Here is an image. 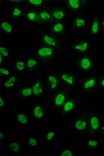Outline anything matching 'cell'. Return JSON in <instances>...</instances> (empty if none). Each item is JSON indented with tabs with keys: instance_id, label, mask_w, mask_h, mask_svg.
Masks as SVG:
<instances>
[{
	"instance_id": "obj_39",
	"label": "cell",
	"mask_w": 104,
	"mask_h": 156,
	"mask_svg": "<svg viewBox=\"0 0 104 156\" xmlns=\"http://www.w3.org/2000/svg\"><path fill=\"white\" fill-rule=\"evenodd\" d=\"M22 1H10V2L13 3H19V2H22Z\"/></svg>"
},
{
	"instance_id": "obj_40",
	"label": "cell",
	"mask_w": 104,
	"mask_h": 156,
	"mask_svg": "<svg viewBox=\"0 0 104 156\" xmlns=\"http://www.w3.org/2000/svg\"><path fill=\"white\" fill-rule=\"evenodd\" d=\"M3 61V56L2 55V54H1V64L2 63V62Z\"/></svg>"
},
{
	"instance_id": "obj_14",
	"label": "cell",
	"mask_w": 104,
	"mask_h": 156,
	"mask_svg": "<svg viewBox=\"0 0 104 156\" xmlns=\"http://www.w3.org/2000/svg\"><path fill=\"white\" fill-rule=\"evenodd\" d=\"M26 16L30 21L35 23H40L43 20L40 17L39 14L35 12H30L26 15Z\"/></svg>"
},
{
	"instance_id": "obj_37",
	"label": "cell",
	"mask_w": 104,
	"mask_h": 156,
	"mask_svg": "<svg viewBox=\"0 0 104 156\" xmlns=\"http://www.w3.org/2000/svg\"><path fill=\"white\" fill-rule=\"evenodd\" d=\"M100 85L101 87H104V77L101 79L100 82Z\"/></svg>"
},
{
	"instance_id": "obj_12",
	"label": "cell",
	"mask_w": 104,
	"mask_h": 156,
	"mask_svg": "<svg viewBox=\"0 0 104 156\" xmlns=\"http://www.w3.org/2000/svg\"><path fill=\"white\" fill-rule=\"evenodd\" d=\"M100 120L98 117L93 116L91 118L90 121V129L91 131L95 132L100 127Z\"/></svg>"
},
{
	"instance_id": "obj_38",
	"label": "cell",
	"mask_w": 104,
	"mask_h": 156,
	"mask_svg": "<svg viewBox=\"0 0 104 156\" xmlns=\"http://www.w3.org/2000/svg\"><path fill=\"white\" fill-rule=\"evenodd\" d=\"M5 135L4 133H1V139L2 140H3L5 137Z\"/></svg>"
},
{
	"instance_id": "obj_2",
	"label": "cell",
	"mask_w": 104,
	"mask_h": 156,
	"mask_svg": "<svg viewBox=\"0 0 104 156\" xmlns=\"http://www.w3.org/2000/svg\"><path fill=\"white\" fill-rule=\"evenodd\" d=\"M69 96V93L68 91L64 89L57 93L54 98L53 108H62V106L67 100Z\"/></svg>"
},
{
	"instance_id": "obj_4",
	"label": "cell",
	"mask_w": 104,
	"mask_h": 156,
	"mask_svg": "<svg viewBox=\"0 0 104 156\" xmlns=\"http://www.w3.org/2000/svg\"><path fill=\"white\" fill-rule=\"evenodd\" d=\"M77 105V100L71 99L67 100L62 107L61 114L65 115L71 112L76 108Z\"/></svg>"
},
{
	"instance_id": "obj_27",
	"label": "cell",
	"mask_w": 104,
	"mask_h": 156,
	"mask_svg": "<svg viewBox=\"0 0 104 156\" xmlns=\"http://www.w3.org/2000/svg\"><path fill=\"white\" fill-rule=\"evenodd\" d=\"M22 14L21 9L19 8L15 7L12 12V16L13 18H17L19 17Z\"/></svg>"
},
{
	"instance_id": "obj_1",
	"label": "cell",
	"mask_w": 104,
	"mask_h": 156,
	"mask_svg": "<svg viewBox=\"0 0 104 156\" xmlns=\"http://www.w3.org/2000/svg\"><path fill=\"white\" fill-rule=\"evenodd\" d=\"M36 57L41 61H49L53 59L55 52L54 49L48 46H42L36 51Z\"/></svg>"
},
{
	"instance_id": "obj_9",
	"label": "cell",
	"mask_w": 104,
	"mask_h": 156,
	"mask_svg": "<svg viewBox=\"0 0 104 156\" xmlns=\"http://www.w3.org/2000/svg\"><path fill=\"white\" fill-rule=\"evenodd\" d=\"M33 93L35 96H40L44 92V87L41 79H39L33 84L32 87Z\"/></svg>"
},
{
	"instance_id": "obj_32",
	"label": "cell",
	"mask_w": 104,
	"mask_h": 156,
	"mask_svg": "<svg viewBox=\"0 0 104 156\" xmlns=\"http://www.w3.org/2000/svg\"><path fill=\"white\" fill-rule=\"evenodd\" d=\"M28 144L33 147L36 146L38 144V141L35 139L33 137H31L28 140Z\"/></svg>"
},
{
	"instance_id": "obj_31",
	"label": "cell",
	"mask_w": 104,
	"mask_h": 156,
	"mask_svg": "<svg viewBox=\"0 0 104 156\" xmlns=\"http://www.w3.org/2000/svg\"><path fill=\"white\" fill-rule=\"evenodd\" d=\"M55 132L53 131H51L48 133L46 136L47 141H50L54 139L55 136Z\"/></svg>"
},
{
	"instance_id": "obj_11",
	"label": "cell",
	"mask_w": 104,
	"mask_h": 156,
	"mask_svg": "<svg viewBox=\"0 0 104 156\" xmlns=\"http://www.w3.org/2000/svg\"><path fill=\"white\" fill-rule=\"evenodd\" d=\"M84 2L77 0H70L67 2V6L69 9L74 11H77L81 8Z\"/></svg>"
},
{
	"instance_id": "obj_7",
	"label": "cell",
	"mask_w": 104,
	"mask_h": 156,
	"mask_svg": "<svg viewBox=\"0 0 104 156\" xmlns=\"http://www.w3.org/2000/svg\"><path fill=\"white\" fill-rule=\"evenodd\" d=\"M78 65L83 71H88L92 69L93 62L92 60L88 57H83L79 60Z\"/></svg>"
},
{
	"instance_id": "obj_3",
	"label": "cell",
	"mask_w": 104,
	"mask_h": 156,
	"mask_svg": "<svg viewBox=\"0 0 104 156\" xmlns=\"http://www.w3.org/2000/svg\"><path fill=\"white\" fill-rule=\"evenodd\" d=\"M43 42L47 46L61 50L62 48L61 44L57 39L51 35L42 33Z\"/></svg>"
},
{
	"instance_id": "obj_23",
	"label": "cell",
	"mask_w": 104,
	"mask_h": 156,
	"mask_svg": "<svg viewBox=\"0 0 104 156\" xmlns=\"http://www.w3.org/2000/svg\"><path fill=\"white\" fill-rule=\"evenodd\" d=\"M38 64V61L35 59L34 58L28 59L27 64L28 71H32L36 68Z\"/></svg>"
},
{
	"instance_id": "obj_18",
	"label": "cell",
	"mask_w": 104,
	"mask_h": 156,
	"mask_svg": "<svg viewBox=\"0 0 104 156\" xmlns=\"http://www.w3.org/2000/svg\"><path fill=\"white\" fill-rule=\"evenodd\" d=\"M87 126V121L84 119H78L75 121V129L78 131L84 130Z\"/></svg>"
},
{
	"instance_id": "obj_10",
	"label": "cell",
	"mask_w": 104,
	"mask_h": 156,
	"mask_svg": "<svg viewBox=\"0 0 104 156\" xmlns=\"http://www.w3.org/2000/svg\"><path fill=\"white\" fill-rule=\"evenodd\" d=\"M52 31L55 35H62L66 32L65 25L64 23L57 22L53 25Z\"/></svg>"
},
{
	"instance_id": "obj_17",
	"label": "cell",
	"mask_w": 104,
	"mask_h": 156,
	"mask_svg": "<svg viewBox=\"0 0 104 156\" xmlns=\"http://www.w3.org/2000/svg\"><path fill=\"white\" fill-rule=\"evenodd\" d=\"M54 19L57 20H61L64 19L66 16L65 12L61 9H55L53 10L51 13Z\"/></svg>"
},
{
	"instance_id": "obj_36",
	"label": "cell",
	"mask_w": 104,
	"mask_h": 156,
	"mask_svg": "<svg viewBox=\"0 0 104 156\" xmlns=\"http://www.w3.org/2000/svg\"><path fill=\"white\" fill-rule=\"evenodd\" d=\"M5 101L3 98L1 97V107H3L5 105Z\"/></svg>"
},
{
	"instance_id": "obj_35",
	"label": "cell",
	"mask_w": 104,
	"mask_h": 156,
	"mask_svg": "<svg viewBox=\"0 0 104 156\" xmlns=\"http://www.w3.org/2000/svg\"><path fill=\"white\" fill-rule=\"evenodd\" d=\"M61 156H72L73 154L71 150L66 149L62 151L60 154Z\"/></svg>"
},
{
	"instance_id": "obj_15",
	"label": "cell",
	"mask_w": 104,
	"mask_h": 156,
	"mask_svg": "<svg viewBox=\"0 0 104 156\" xmlns=\"http://www.w3.org/2000/svg\"><path fill=\"white\" fill-rule=\"evenodd\" d=\"M88 41H82L73 46L72 48L75 50L83 53L88 50Z\"/></svg>"
},
{
	"instance_id": "obj_22",
	"label": "cell",
	"mask_w": 104,
	"mask_h": 156,
	"mask_svg": "<svg viewBox=\"0 0 104 156\" xmlns=\"http://www.w3.org/2000/svg\"><path fill=\"white\" fill-rule=\"evenodd\" d=\"M9 147V150L14 153H19L20 150L21 146L20 143L16 141L10 142Z\"/></svg>"
},
{
	"instance_id": "obj_30",
	"label": "cell",
	"mask_w": 104,
	"mask_h": 156,
	"mask_svg": "<svg viewBox=\"0 0 104 156\" xmlns=\"http://www.w3.org/2000/svg\"><path fill=\"white\" fill-rule=\"evenodd\" d=\"M28 2L31 5H33V6H40L41 5H42L43 1H40V0H30V1H28Z\"/></svg>"
},
{
	"instance_id": "obj_8",
	"label": "cell",
	"mask_w": 104,
	"mask_h": 156,
	"mask_svg": "<svg viewBox=\"0 0 104 156\" xmlns=\"http://www.w3.org/2000/svg\"><path fill=\"white\" fill-rule=\"evenodd\" d=\"M97 80L95 77H90L83 81L82 86L86 91L89 92L94 88L97 84Z\"/></svg>"
},
{
	"instance_id": "obj_34",
	"label": "cell",
	"mask_w": 104,
	"mask_h": 156,
	"mask_svg": "<svg viewBox=\"0 0 104 156\" xmlns=\"http://www.w3.org/2000/svg\"><path fill=\"white\" fill-rule=\"evenodd\" d=\"M0 72H1V74L4 75V76H9L10 74V72L9 70L6 68H3V67H1Z\"/></svg>"
},
{
	"instance_id": "obj_28",
	"label": "cell",
	"mask_w": 104,
	"mask_h": 156,
	"mask_svg": "<svg viewBox=\"0 0 104 156\" xmlns=\"http://www.w3.org/2000/svg\"><path fill=\"white\" fill-rule=\"evenodd\" d=\"M16 68L20 71H23L25 68V63L24 62H17L15 63Z\"/></svg>"
},
{
	"instance_id": "obj_19",
	"label": "cell",
	"mask_w": 104,
	"mask_h": 156,
	"mask_svg": "<svg viewBox=\"0 0 104 156\" xmlns=\"http://www.w3.org/2000/svg\"><path fill=\"white\" fill-rule=\"evenodd\" d=\"M100 22L98 17L97 16L94 19L91 27V33L95 35L97 34L99 31Z\"/></svg>"
},
{
	"instance_id": "obj_16",
	"label": "cell",
	"mask_w": 104,
	"mask_h": 156,
	"mask_svg": "<svg viewBox=\"0 0 104 156\" xmlns=\"http://www.w3.org/2000/svg\"><path fill=\"white\" fill-rule=\"evenodd\" d=\"M19 81V79L17 76H12L4 82L3 86L7 88H11L17 84Z\"/></svg>"
},
{
	"instance_id": "obj_33",
	"label": "cell",
	"mask_w": 104,
	"mask_h": 156,
	"mask_svg": "<svg viewBox=\"0 0 104 156\" xmlns=\"http://www.w3.org/2000/svg\"><path fill=\"white\" fill-rule=\"evenodd\" d=\"M87 145L90 147H95L97 146L98 142L95 140H90L88 142Z\"/></svg>"
},
{
	"instance_id": "obj_41",
	"label": "cell",
	"mask_w": 104,
	"mask_h": 156,
	"mask_svg": "<svg viewBox=\"0 0 104 156\" xmlns=\"http://www.w3.org/2000/svg\"><path fill=\"white\" fill-rule=\"evenodd\" d=\"M102 24H103V27L104 30V16L103 17V20H102Z\"/></svg>"
},
{
	"instance_id": "obj_6",
	"label": "cell",
	"mask_w": 104,
	"mask_h": 156,
	"mask_svg": "<svg viewBox=\"0 0 104 156\" xmlns=\"http://www.w3.org/2000/svg\"><path fill=\"white\" fill-rule=\"evenodd\" d=\"M47 83L49 90L51 91H54L58 89L59 87V82L58 78L55 75H49L47 79Z\"/></svg>"
},
{
	"instance_id": "obj_5",
	"label": "cell",
	"mask_w": 104,
	"mask_h": 156,
	"mask_svg": "<svg viewBox=\"0 0 104 156\" xmlns=\"http://www.w3.org/2000/svg\"><path fill=\"white\" fill-rule=\"evenodd\" d=\"M61 79L67 86L73 87L76 84V78L75 75L69 73H65L61 75Z\"/></svg>"
},
{
	"instance_id": "obj_21",
	"label": "cell",
	"mask_w": 104,
	"mask_h": 156,
	"mask_svg": "<svg viewBox=\"0 0 104 156\" xmlns=\"http://www.w3.org/2000/svg\"><path fill=\"white\" fill-rule=\"evenodd\" d=\"M1 29L2 32L6 34L11 33L13 31V27L10 23L7 22H3L1 23Z\"/></svg>"
},
{
	"instance_id": "obj_24",
	"label": "cell",
	"mask_w": 104,
	"mask_h": 156,
	"mask_svg": "<svg viewBox=\"0 0 104 156\" xmlns=\"http://www.w3.org/2000/svg\"><path fill=\"white\" fill-rule=\"evenodd\" d=\"M17 119L19 123L22 124H27L28 122V118L26 114L20 112L17 114Z\"/></svg>"
},
{
	"instance_id": "obj_29",
	"label": "cell",
	"mask_w": 104,
	"mask_h": 156,
	"mask_svg": "<svg viewBox=\"0 0 104 156\" xmlns=\"http://www.w3.org/2000/svg\"><path fill=\"white\" fill-rule=\"evenodd\" d=\"M1 54L5 57H8L9 56V53L8 48L6 46H2L1 49Z\"/></svg>"
},
{
	"instance_id": "obj_13",
	"label": "cell",
	"mask_w": 104,
	"mask_h": 156,
	"mask_svg": "<svg viewBox=\"0 0 104 156\" xmlns=\"http://www.w3.org/2000/svg\"><path fill=\"white\" fill-rule=\"evenodd\" d=\"M33 114L35 118L42 119L45 116V111L42 106L39 105H36L34 107Z\"/></svg>"
},
{
	"instance_id": "obj_26",
	"label": "cell",
	"mask_w": 104,
	"mask_h": 156,
	"mask_svg": "<svg viewBox=\"0 0 104 156\" xmlns=\"http://www.w3.org/2000/svg\"><path fill=\"white\" fill-rule=\"evenodd\" d=\"M33 90L32 88L30 87H25L21 91L20 94L23 97L27 98L32 95Z\"/></svg>"
},
{
	"instance_id": "obj_25",
	"label": "cell",
	"mask_w": 104,
	"mask_h": 156,
	"mask_svg": "<svg viewBox=\"0 0 104 156\" xmlns=\"http://www.w3.org/2000/svg\"><path fill=\"white\" fill-rule=\"evenodd\" d=\"M86 24V21L82 18H77L74 21V26L77 29L84 27Z\"/></svg>"
},
{
	"instance_id": "obj_20",
	"label": "cell",
	"mask_w": 104,
	"mask_h": 156,
	"mask_svg": "<svg viewBox=\"0 0 104 156\" xmlns=\"http://www.w3.org/2000/svg\"><path fill=\"white\" fill-rule=\"evenodd\" d=\"M39 15L42 20L45 21L53 23L54 19L51 13L50 12L47 11H43L40 12Z\"/></svg>"
}]
</instances>
